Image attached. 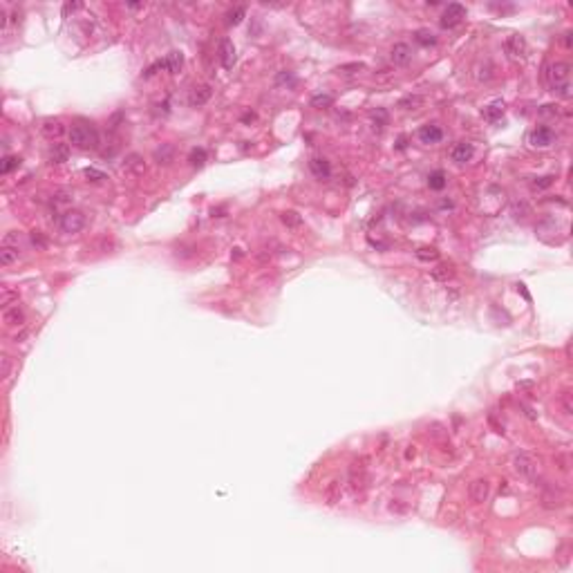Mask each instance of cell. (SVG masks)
Wrapping results in <instances>:
<instances>
[{
    "mask_svg": "<svg viewBox=\"0 0 573 573\" xmlns=\"http://www.w3.org/2000/svg\"><path fill=\"white\" fill-rule=\"evenodd\" d=\"M571 65L565 61H558L547 67V83L551 92H556L562 99H571Z\"/></svg>",
    "mask_w": 573,
    "mask_h": 573,
    "instance_id": "1",
    "label": "cell"
},
{
    "mask_svg": "<svg viewBox=\"0 0 573 573\" xmlns=\"http://www.w3.org/2000/svg\"><path fill=\"white\" fill-rule=\"evenodd\" d=\"M70 143L74 148H78V150H94V148L99 146V132H96V128L87 121L72 123Z\"/></svg>",
    "mask_w": 573,
    "mask_h": 573,
    "instance_id": "2",
    "label": "cell"
},
{
    "mask_svg": "<svg viewBox=\"0 0 573 573\" xmlns=\"http://www.w3.org/2000/svg\"><path fill=\"white\" fill-rule=\"evenodd\" d=\"M513 468L520 477L529 479V482H538V475H540V468H538V461L529 455V452H517L513 457Z\"/></svg>",
    "mask_w": 573,
    "mask_h": 573,
    "instance_id": "3",
    "label": "cell"
},
{
    "mask_svg": "<svg viewBox=\"0 0 573 573\" xmlns=\"http://www.w3.org/2000/svg\"><path fill=\"white\" fill-rule=\"evenodd\" d=\"M367 459L365 457H358V459L352 461V466H349V488H352L354 493L363 491L365 484H367Z\"/></svg>",
    "mask_w": 573,
    "mask_h": 573,
    "instance_id": "4",
    "label": "cell"
},
{
    "mask_svg": "<svg viewBox=\"0 0 573 573\" xmlns=\"http://www.w3.org/2000/svg\"><path fill=\"white\" fill-rule=\"evenodd\" d=\"M540 486H542V506L544 508L556 511V508L565 506V493H562V488L553 486V484H549V482L540 484Z\"/></svg>",
    "mask_w": 573,
    "mask_h": 573,
    "instance_id": "5",
    "label": "cell"
},
{
    "mask_svg": "<svg viewBox=\"0 0 573 573\" xmlns=\"http://www.w3.org/2000/svg\"><path fill=\"white\" fill-rule=\"evenodd\" d=\"M464 18H466V7H464V4H459V2H452V4H448V7L443 9L441 20H439V22H441L443 29H452V27H457Z\"/></svg>",
    "mask_w": 573,
    "mask_h": 573,
    "instance_id": "6",
    "label": "cell"
},
{
    "mask_svg": "<svg viewBox=\"0 0 573 573\" xmlns=\"http://www.w3.org/2000/svg\"><path fill=\"white\" fill-rule=\"evenodd\" d=\"M61 229L65 233H78V231L85 229V215L76 209H70L61 215Z\"/></svg>",
    "mask_w": 573,
    "mask_h": 573,
    "instance_id": "7",
    "label": "cell"
},
{
    "mask_svg": "<svg viewBox=\"0 0 573 573\" xmlns=\"http://www.w3.org/2000/svg\"><path fill=\"white\" fill-rule=\"evenodd\" d=\"M553 141H556V132H553V128H549V126H538L535 130H531V135H529V143L533 148H549Z\"/></svg>",
    "mask_w": 573,
    "mask_h": 573,
    "instance_id": "8",
    "label": "cell"
},
{
    "mask_svg": "<svg viewBox=\"0 0 573 573\" xmlns=\"http://www.w3.org/2000/svg\"><path fill=\"white\" fill-rule=\"evenodd\" d=\"M443 139V130L434 123H426V126L419 128V141L426 143V146H432V143H439Z\"/></svg>",
    "mask_w": 573,
    "mask_h": 573,
    "instance_id": "9",
    "label": "cell"
},
{
    "mask_svg": "<svg viewBox=\"0 0 573 573\" xmlns=\"http://www.w3.org/2000/svg\"><path fill=\"white\" fill-rule=\"evenodd\" d=\"M217 54H220V63L226 67V70H231V67L235 65V61H238V56H235V47H233V43H231L229 38L220 40V49H217Z\"/></svg>",
    "mask_w": 573,
    "mask_h": 573,
    "instance_id": "10",
    "label": "cell"
},
{
    "mask_svg": "<svg viewBox=\"0 0 573 573\" xmlns=\"http://www.w3.org/2000/svg\"><path fill=\"white\" fill-rule=\"evenodd\" d=\"M473 155H475V146H473V143H468V141L457 143V146L452 148V152H450V157H452L455 164H468V161L473 159Z\"/></svg>",
    "mask_w": 573,
    "mask_h": 573,
    "instance_id": "11",
    "label": "cell"
},
{
    "mask_svg": "<svg viewBox=\"0 0 573 573\" xmlns=\"http://www.w3.org/2000/svg\"><path fill=\"white\" fill-rule=\"evenodd\" d=\"M123 173L126 175H132V177H139V175L146 173V164H143V157L137 155V152H132V155L126 157V161H123Z\"/></svg>",
    "mask_w": 573,
    "mask_h": 573,
    "instance_id": "12",
    "label": "cell"
},
{
    "mask_svg": "<svg viewBox=\"0 0 573 573\" xmlns=\"http://www.w3.org/2000/svg\"><path fill=\"white\" fill-rule=\"evenodd\" d=\"M488 495H491V484L486 479H475L470 484V500L475 504H484L488 500Z\"/></svg>",
    "mask_w": 573,
    "mask_h": 573,
    "instance_id": "13",
    "label": "cell"
},
{
    "mask_svg": "<svg viewBox=\"0 0 573 573\" xmlns=\"http://www.w3.org/2000/svg\"><path fill=\"white\" fill-rule=\"evenodd\" d=\"M213 96V90H211V85H195L191 90V94H188V103L193 105V108H200V105L209 103V99Z\"/></svg>",
    "mask_w": 573,
    "mask_h": 573,
    "instance_id": "14",
    "label": "cell"
},
{
    "mask_svg": "<svg viewBox=\"0 0 573 573\" xmlns=\"http://www.w3.org/2000/svg\"><path fill=\"white\" fill-rule=\"evenodd\" d=\"M390 58L394 65H408L412 61V49H410L408 43H396L390 52Z\"/></svg>",
    "mask_w": 573,
    "mask_h": 573,
    "instance_id": "15",
    "label": "cell"
},
{
    "mask_svg": "<svg viewBox=\"0 0 573 573\" xmlns=\"http://www.w3.org/2000/svg\"><path fill=\"white\" fill-rule=\"evenodd\" d=\"M309 170H311V175L316 179H329L331 177V166L325 157H313V159L309 161Z\"/></svg>",
    "mask_w": 573,
    "mask_h": 573,
    "instance_id": "16",
    "label": "cell"
},
{
    "mask_svg": "<svg viewBox=\"0 0 573 573\" xmlns=\"http://www.w3.org/2000/svg\"><path fill=\"white\" fill-rule=\"evenodd\" d=\"M506 52L511 54V56H524V52H526V40H524V36H520V34H513V36H508L506 38Z\"/></svg>",
    "mask_w": 573,
    "mask_h": 573,
    "instance_id": "17",
    "label": "cell"
},
{
    "mask_svg": "<svg viewBox=\"0 0 573 573\" xmlns=\"http://www.w3.org/2000/svg\"><path fill=\"white\" fill-rule=\"evenodd\" d=\"M40 132H43L47 139H58V137L65 132V126H63L58 119H45L43 126H40Z\"/></svg>",
    "mask_w": 573,
    "mask_h": 573,
    "instance_id": "18",
    "label": "cell"
},
{
    "mask_svg": "<svg viewBox=\"0 0 573 573\" xmlns=\"http://www.w3.org/2000/svg\"><path fill=\"white\" fill-rule=\"evenodd\" d=\"M67 157H70V146L67 143H54L49 148V164H65Z\"/></svg>",
    "mask_w": 573,
    "mask_h": 573,
    "instance_id": "19",
    "label": "cell"
},
{
    "mask_svg": "<svg viewBox=\"0 0 573 573\" xmlns=\"http://www.w3.org/2000/svg\"><path fill=\"white\" fill-rule=\"evenodd\" d=\"M161 65H164V70H168L170 74H177V72L184 67V54H182V52H170V54H166V58L161 61Z\"/></svg>",
    "mask_w": 573,
    "mask_h": 573,
    "instance_id": "20",
    "label": "cell"
},
{
    "mask_svg": "<svg viewBox=\"0 0 573 573\" xmlns=\"http://www.w3.org/2000/svg\"><path fill=\"white\" fill-rule=\"evenodd\" d=\"M2 320H4V325H7V327H20L22 322H25V313H22V309L16 304V307L4 309Z\"/></svg>",
    "mask_w": 573,
    "mask_h": 573,
    "instance_id": "21",
    "label": "cell"
},
{
    "mask_svg": "<svg viewBox=\"0 0 573 573\" xmlns=\"http://www.w3.org/2000/svg\"><path fill=\"white\" fill-rule=\"evenodd\" d=\"M173 159H175L173 143H161V146L155 150V161H157V164L168 166V164H173Z\"/></svg>",
    "mask_w": 573,
    "mask_h": 573,
    "instance_id": "22",
    "label": "cell"
},
{
    "mask_svg": "<svg viewBox=\"0 0 573 573\" xmlns=\"http://www.w3.org/2000/svg\"><path fill=\"white\" fill-rule=\"evenodd\" d=\"M484 119L486 121H497V119H502V114H504V101H493V103H488L486 108H484Z\"/></svg>",
    "mask_w": 573,
    "mask_h": 573,
    "instance_id": "23",
    "label": "cell"
},
{
    "mask_svg": "<svg viewBox=\"0 0 573 573\" xmlns=\"http://www.w3.org/2000/svg\"><path fill=\"white\" fill-rule=\"evenodd\" d=\"M18 256H20V249L2 247V249H0V265H2V267H11L13 262H18Z\"/></svg>",
    "mask_w": 573,
    "mask_h": 573,
    "instance_id": "24",
    "label": "cell"
},
{
    "mask_svg": "<svg viewBox=\"0 0 573 573\" xmlns=\"http://www.w3.org/2000/svg\"><path fill=\"white\" fill-rule=\"evenodd\" d=\"M475 76H477V81H491L493 76H495V67H493V63L491 61H484V63H479L477 67H475Z\"/></svg>",
    "mask_w": 573,
    "mask_h": 573,
    "instance_id": "25",
    "label": "cell"
},
{
    "mask_svg": "<svg viewBox=\"0 0 573 573\" xmlns=\"http://www.w3.org/2000/svg\"><path fill=\"white\" fill-rule=\"evenodd\" d=\"M446 184H448V179H446V173H443V170H434V173H430L428 186L432 188V191H443Z\"/></svg>",
    "mask_w": 573,
    "mask_h": 573,
    "instance_id": "26",
    "label": "cell"
},
{
    "mask_svg": "<svg viewBox=\"0 0 573 573\" xmlns=\"http://www.w3.org/2000/svg\"><path fill=\"white\" fill-rule=\"evenodd\" d=\"M452 276H455V267H452L450 262H441L437 269H432L434 280H448V278H452Z\"/></svg>",
    "mask_w": 573,
    "mask_h": 573,
    "instance_id": "27",
    "label": "cell"
},
{
    "mask_svg": "<svg viewBox=\"0 0 573 573\" xmlns=\"http://www.w3.org/2000/svg\"><path fill=\"white\" fill-rule=\"evenodd\" d=\"M423 103V96L419 94H410V96H403V99L399 101V108L401 110H419Z\"/></svg>",
    "mask_w": 573,
    "mask_h": 573,
    "instance_id": "28",
    "label": "cell"
},
{
    "mask_svg": "<svg viewBox=\"0 0 573 573\" xmlns=\"http://www.w3.org/2000/svg\"><path fill=\"white\" fill-rule=\"evenodd\" d=\"M188 161H191L193 168H202L206 164V150L204 148H193L191 155H188Z\"/></svg>",
    "mask_w": 573,
    "mask_h": 573,
    "instance_id": "29",
    "label": "cell"
},
{
    "mask_svg": "<svg viewBox=\"0 0 573 573\" xmlns=\"http://www.w3.org/2000/svg\"><path fill=\"white\" fill-rule=\"evenodd\" d=\"M247 16V9L244 7H233L231 11H226V25H240Z\"/></svg>",
    "mask_w": 573,
    "mask_h": 573,
    "instance_id": "30",
    "label": "cell"
},
{
    "mask_svg": "<svg viewBox=\"0 0 573 573\" xmlns=\"http://www.w3.org/2000/svg\"><path fill=\"white\" fill-rule=\"evenodd\" d=\"M325 500L329 506H334V504L340 500V484L338 482H329V486H327V491H325Z\"/></svg>",
    "mask_w": 573,
    "mask_h": 573,
    "instance_id": "31",
    "label": "cell"
},
{
    "mask_svg": "<svg viewBox=\"0 0 573 573\" xmlns=\"http://www.w3.org/2000/svg\"><path fill=\"white\" fill-rule=\"evenodd\" d=\"M414 40H417L419 45H423V47H430V45L437 43V38H434V34L430 29H419L417 34H414Z\"/></svg>",
    "mask_w": 573,
    "mask_h": 573,
    "instance_id": "32",
    "label": "cell"
},
{
    "mask_svg": "<svg viewBox=\"0 0 573 573\" xmlns=\"http://www.w3.org/2000/svg\"><path fill=\"white\" fill-rule=\"evenodd\" d=\"M18 166H20V159H18V157L7 155V157H2V164H0V173H2V175H9L11 170H16Z\"/></svg>",
    "mask_w": 573,
    "mask_h": 573,
    "instance_id": "33",
    "label": "cell"
},
{
    "mask_svg": "<svg viewBox=\"0 0 573 573\" xmlns=\"http://www.w3.org/2000/svg\"><path fill=\"white\" fill-rule=\"evenodd\" d=\"M372 123H374V130H376V132H381L383 128L387 126V112H385V110H383V108H378L376 112L372 114Z\"/></svg>",
    "mask_w": 573,
    "mask_h": 573,
    "instance_id": "34",
    "label": "cell"
},
{
    "mask_svg": "<svg viewBox=\"0 0 573 573\" xmlns=\"http://www.w3.org/2000/svg\"><path fill=\"white\" fill-rule=\"evenodd\" d=\"M280 220H283L286 226H291V229H295V226L302 224V220H300V215L295 213V211H285V213L280 215Z\"/></svg>",
    "mask_w": 573,
    "mask_h": 573,
    "instance_id": "35",
    "label": "cell"
},
{
    "mask_svg": "<svg viewBox=\"0 0 573 573\" xmlns=\"http://www.w3.org/2000/svg\"><path fill=\"white\" fill-rule=\"evenodd\" d=\"M29 242H31V247H36V249H45V247H47V238H45L40 231H31V233H29Z\"/></svg>",
    "mask_w": 573,
    "mask_h": 573,
    "instance_id": "36",
    "label": "cell"
},
{
    "mask_svg": "<svg viewBox=\"0 0 573 573\" xmlns=\"http://www.w3.org/2000/svg\"><path fill=\"white\" fill-rule=\"evenodd\" d=\"M417 258L419 260H437L439 258V251L434 247H421L417 251Z\"/></svg>",
    "mask_w": 573,
    "mask_h": 573,
    "instance_id": "37",
    "label": "cell"
},
{
    "mask_svg": "<svg viewBox=\"0 0 573 573\" xmlns=\"http://www.w3.org/2000/svg\"><path fill=\"white\" fill-rule=\"evenodd\" d=\"M2 247H13V249H20V235L18 231H9L2 240Z\"/></svg>",
    "mask_w": 573,
    "mask_h": 573,
    "instance_id": "38",
    "label": "cell"
},
{
    "mask_svg": "<svg viewBox=\"0 0 573 573\" xmlns=\"http://www.w3.org/2000/svg\"><path fill=\"white\" fill-rule=\"evenodd\" d=\"M334 103V99H331L329 94H316L311 99V105L313 108H329V105Z\"/></svg>",
    "mask_w": 573,
    "mask_h": 573,
    "instance_id": "39",
    "label": "cell"
},
{
    "mask_svg": "<svg viewBox=\"0 0 573 573\" xmlns=\"http://www.w3.org/2000/svg\"><path fill=\"white\" fill-rule=\"evenodd\" d=\"M360 70H365L363 63H347V65H340L336 72H338V74H356Z\"/></svg>",
    "mask_w": 573,
    "mask_h": 573,
    "instance_id": "40",
    "label": "cell"
},
{
    "mask_svg": "<svg viewBox=\"0 0 573 573\" xmlns=\"http://www.w3.org/2000/svg\"><path fill=\"white\" fill-rule=\"evenodd\" d=\"M553 175H544V177H538V179H533V188H538V191H542V188H549L553 184Z\"/></svg>",
    "mask_w": 573,
    "mask_h": 573,
    "instance_id": "41",
    "label": "cell"
},
{
    "mask_svg": "<svg viewBox=\"0 0 573 573\" xmlns=\"http://www.w3.org/2000/svg\"><path fill=\"white\" fill-rule=\"evenodd\" d=\"M83 173H85L87 182H103L105 179V173H101V170H96V168H85Z\"/></svg>",
    "mask_w": 573,
    "mask_h": 573,
    "instance_id": "42",
    "label": "cell"
},
{
    "mask_svg": "<svg viewBox=\"0 0 573 573\" xmlns=\"http://www.w3.org/2000/svg\"><path fill=\"white\" fill-rule=\"evenodd\" d=\"M54 197H56V200H54V204L61 206V204H67V202L72 200V193H70V191H58Z\"/></svg>",
    "mask_w": 573,
    "mask_h": 573,
    "instance_id": "43",
    "label": "cell"
},
{
    "mask_svg": "<svg viewBox=\"0 0 573 573\" xmlns=\"http://www.w3.org/2000/svg\"><path fill=\"white\" fill-rule=\"evenodd\" d=\"M560 401H562V408H565V414H571V412H573V405H571V392H562Z\"/></svg>",
    "mask_w": 573,
    "mask_h": 573,
    "instance_id": "44",
    "label": "cell"
},
{
    "mask_svg": "<svg viewBox=\"0 0 573 573\" xmlns=\"http://www.w3.org/2000/svg\"><path fill=\"white\" fill-rule=\"evenodd\" d=\"M526 213H529V206L524 204V202H520V204H515L513 206V215L520 220V217H526Z\"/></svg>",
    "mask_w": 573,
    "mask_h": 573,
    "instance_id": "45",
    "label": "cell"
},
{
    "mask_svg": "<svg viewBox=\"0 0 573 573\" xmlns=\"http://www.w3.org/2000/svg\"><path fill=\"white\" fill-rule=\"evenodd\" d=\"M540 114H542V117H558V105H542V108H540Z\"/></svg>",
    "mask_w": 573,
    "mask_h": 573,
    "instance_id": "46",
    "label": "cell"
},
{
    "mask_svg": "<svg viewBox=\"0 0 573 573\" xmlns=\"http://www.w3.org/2000/svg\"><path fill=\"white\" fill-rule=\"evenodd\" d=\"M556 464L560 470H569V457L567 455H556Z\"/></svg>",
    "mask_w": 573,
    "mask_h": 573,
    "instance_id": "47",
    "label": "cell"
},
{
    "mask_svg": "<svg viewBox=\"0 0 573 573\" xmlns=\"http://www.w3.org/2000/svg\"><path fill=\"white\" fill-rule=\"evenodd\" d=\"M11 300H18V293H13V291H4V293H2V307L9 309V302H11Z\"/></svg>",
    "mask_w": 573,
    "mask_h": 573,
    "instance_id": "48",
    "label": "cell"
},
{
    "mask_svg": "<svg viewBox=\"0 0 573 573\" xmlns=\"http://www.w3.org/2000/svg\"><path fill=\"white\" fill-rule=\"evenodd\" d=\"M390 511H394V513H405V506H403V504H399V500H392Z\"/></svg>",
    "mask_w": 573,
    "mask_h": 573,
    "instance_id": "49",
    "label": "cell"
},
{
    "mask_svg": "<svg viewBox=\"0 0 573 573\" xmlns=\"http://www.w3.org/2000/svg\"><path fill=\"white\" fill-rule=\"evenodd\" d=\"M291 81H293V76H291L289 72H283V74L278 76V83H291Z\"/></svg>",
    "mask_w": 573,
    "mask_h": 573,
    "instance_id": "50",
    "label": "cell"
},
{
    "mask_svg": "<svg viewBox=\"0 0 573 573\" xmlns=\"http://www.w3.org/2000/svg\"><path fill=\"white\" fill-rule=\"evenodd\" d=\"M9 356H2V376H9Z\"/></svg>",
    "mask_w": 573,
    "mask_h": 573,
    "instance_id": "51",
    "label": "cell"
},
{
    "mask_svg": "<svg viewBox=\"0 0 573 573\" xmlns=\"http://www.w3.org/2000/svg\"><path fill=\"white\" fill-rule=\"evenodd\" d=\"M78 7H81V4H78V2H67V4H65V9H63V11H65V13H67V11H74V9H78Z\"/></svg>",
    "mask_w": 573,
    "mask_h": 573,
    "instance_id": "52",
    "label": "cell"
},
{
    "mask_svg": "<svg viewBox=\"0 0 573 573\" xmlns=\"http://www.w3.org/2000/svg\"><path fill=\"white\" fill-rule=\"evenodd\" d=\"M253 119H256V114H253V112H247V114L242 117V121H244V123H251Z\"/></svg>",
    "mask_w": 573,
    "mask_h": 573,
    "instance_id": "53",
    "label": "cell"
},
{
    "mask_svg": "<svg viewBox=\"0 0 573 573\" xmlns=\"http://www.w3.org/2000/svg\"><path fill=\"white\" fill-rule=\"evenodd\" d=\"M405 141H408V139H405V137H401V139L396 141V148H399V150H403V148H405Z\"/></svg>",
    "mask_w": 573,
    "mask_h": 573,
    "instance_id": "54",
    "label": "cell"
}]
</instances>
